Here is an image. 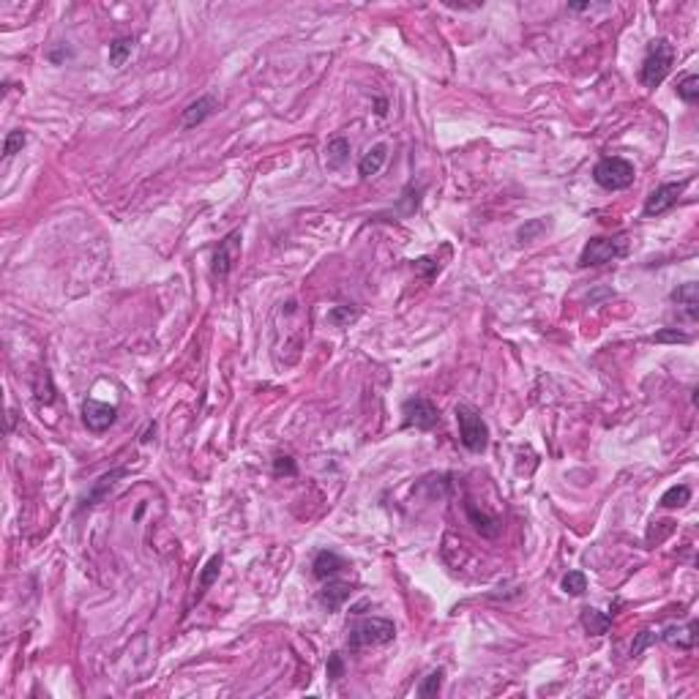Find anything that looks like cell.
Instances as JSON below:
<instances>
[{"label":"cell","mask_w":699,"mask_h":699,"mask_svg":"<svg viewBox=\"0 0 699 699\" xmlns=\"http://www.w3.org/2000/svg\"><path fill=\"white\" fill-rule=\"evenodd\" d=\"M396 637V625L386 618H363L347 628V648L361 650V648H377L388 645Z\"/></svg>","instance_id":"6da1fadb"},{"label":"cell","mask_w":699,"mask_h":699,"mask_svg":"<svg viewBox=\"0 0 699 699\" xmlns=\"http://www.w3.org/2000/svg\"><path fill=\"white\" fill-rule=\"evenodd\" d=\"M675 63V47L669 44L667 39H655L648 47V55L639 66V82L645 88H658L664 79H667L669 69Z\"/></svg>","instance_id":"7a4b0ae2"},{"label":"cell","mask_w":699,"mask_h":699,"mask_svg":"<svg viewBox=\"0 0 699 699\" xmlns=\"http://www.w3.org/2000/svg\"><path fill=\"white\" fill-rule=\"evenodd\" d=\"M456 423H459V440L470 453H483L489 446V426L481 418V413L473 407V404H456L453 410Z\"/></svg>","instance_id":"3957f363"},{"label":"cell","mask_w":699,"mask_h":699,"mask_svg":"<svg viewBox=\"0 0 699 699\" xmlns=\"http://www.w3.org/2000/svg\"><path fill=\"white\" fill-rule=\"evenodd\" d=\"M637 178V170L628 159H620V156H604L595 167H593V181L598 183L606 191H620V188H628Z\"/></svg>","instance_id":"277c9868"},{"label":"cell","mask_w":699,"mask_h":699,"mask_svg":"<svg viewBox=\"0 0 699 699\" xmlns=\"http://www.w3.org/2000/svg\"><path fill=\"white\" fill-rule=\"evenodd\" d=\"M628 251V235L620 233L615 238H590L585 243V249L579 254V265L582 268H595V265H606L612 260H620Z\"/></svg>","instance_id":"5b68a950"},{"label":"cell","mask_w":699,"mask_h":699,"mask_svg":"<svg viewBox=\"0 0 699 699\" xmlns=\"http://www.w3.org/2000/svg\"><path fill=\"white\" fill-rule=\"evenodd\" d=\"M402 416H404V426H416L421 432H432L437 423H440V410L429 399H423V396L407 399L402 404Z\"/></svg>","instance_id":"8992f818"},{"label":"cell","mask_w":699,"mask_h":699,"mask_svg":"<svg viewBox=\"0 0 699 699\" xmlns=\"http://www.w3.org/2000/svg\"><path fill=\"white\" fill-rule=\"evenodd\" d=\"M238 254H241V230H233V233L224 235V238L218 241L216 251H213V257H211V273L218 276V279H224V276L233 271Z\"/></svg>","instance_id":"52a82bcc"},{"label":"cell","mask_w":699,"mask_h":699,"mask_svg":"<svg viewBox=\"0 0 699 699\" xmlns=\"http://www.w3.org/2000/svg\"><path fill=\"white\" fill-rule=\"evenodd\" d=\"M115 418H118V407L115 404L99 402V399H85L82 402V423L96 435L107 432L109 426L115 423Z\"/></svg>","instance_id":"ba28073f"},{"label":"cell","mask_w":699,"mask_h":699,"mask_svg":"<svg viewBox=\"0 0 699 699\" xmlns=\"http://www.w3.org/2000/svg\"><path fill=\"white\" fill-rule=\"evenodd\" d=\"M685 186H688V181H680V183H661V186H655L650 194H648L642 213H645V216H658V213L669 211V208L678 202V197L685 191Z\"/></svg>","instance_id":"9c48e42d"},{"label":"cell","mask_w":699,"mask_h":699,"mask_svg":"<svg viewBox=\"0 0 699 699\" xmlns=\"http://www.w3.org/2000/svg\"><path fill=\"white\" fill-rule=\"evenodd\" d=\"M218 109V99L213 94L200 96L197 101H191L186 109H183V118H181V129H194V126L205 124L213 112Z\"/></svg>","instance_id":"30bf717a"},{"label":"cell","mask_w":699,"mask_h":699,"mask_svg":"<svg viewBox=\"0 0 699 699\" xmlns=\"http://www.w3.org/2000/svg\"><path fill=\"white\" fill-rule=\"evenodd\" d=\"M344 568H347V563H344L336 552H331V549L317 552V555H314V563H311V574H314V579H320V582L339 576Z\"/></svg>","instance_id":"8fae6325"},{"label":"cell","mask_w":699,"mask_h":699,"mask_svg":"<svg viewBox=\"0 0 699 699\" xmlns=\"http://www.w3.org/2000/svg\"><path fill=\"white\" fill-rule=\"evenodd\" d=\"M697 620H688L685 625H667L658 637L669 642L672 648H680V650H691L697 645Z\"/></svg>","instance_id":"7c38bea8"},{"label":"cell","mask_w":699,"mask_h":699,"mask_svg":"<svg viewBox=\"0 0 699 699\" xmlns=\"http://www.w3.org/2000/svg\"><path fill=\"white\" fill-rule=\"evenodd\" d=\"M350 582H339L336 576L333 579H326V588L320 590V604L326 606L328 612H336V609H342V604L350 598Z\"/></svg>","instance_id":"4fadbf2b"},{"label":"cell","mask_w":699,"mask_h":699,"mask_svg":"<svg viewBox=\"0 0 699 699\" xmlns=\"http://www.w3.org/2000/svg\"><path fill=\"white\" fill-rule=\"evenodd\" d=\"M388 161V145L386 142H377V145H372L366 154H363V159L358 161V172H361V178H374L377 172L383 170V164Z\"/></svg>","instance_id":"5bb4252c"},{"label":"cell","mask_w":699,"mask_h":699,"mask_svg":"<svg viewBox=\"0 0 699 699\" xmlns=\"http://www.w3.org/2000/svg\"><path fill=\"white\" fill-rule=\"evenodd\" d=\"M672 301L688 314V320L699 317V284L697 281H685L678 290H672Z\"/></svg>","instance_id":"9a60e30c"},{"label":"cell","mask_w":699,"mask_h":699,"mask_svg":"<svg viewBox=\"0 0 699 699\" xmlns=\"http://www.w3.org/2000/svg\"><path fill=\"white\" fill-rule=\"evenodd\" d=\"M579 623H582V628L590 637H604L606 631L612 628V615H606L601 609H593V606H585L582 615H579Z\"/></svg>","instance_id":"2e32d148"},{"label":"cell","mask_w":699,"mask_h":699,"mask_svg":"<svg viewBox=\"0 0 699 699\" xmlns=\"http://www.w3.org/2000/svg\"><path fill=\"white\" fill-rule=\"evenodd\" d=\"M347 161H350V140L347 137H333L326 148L328 170H342Z\"/></svg>","instance_id":"e0dca14e"},{"label":"cell","mask_w":699,"mask_h":699,"mask_svg":"<svg viewBox=\"0 0 699 699\" xmlns=\"http://www.w3.org/2000/svg\"><path fill=\"white\" fill-rule=\"evenodd\" d=\"M131 52H134V39H115L109 44V66L124 69L126 61L131 58Z\"/></svg>","instance_id":"ac0fdd59"},{"label":"cell","mask_w":699,"mask_h":699,"mask_svg":"<svg viewBox=\"0 0 699 699\" xmlns=\"http://www.w3.org/2000/svg\"><path fill=\"white\" fill-rule=\"evenodd\" d=\"M124 476H126L124 467H121V470H112V473H107V476H101V478H99V483L91 489V495H88V500H85V506H88V508H91V506H96V500L104 498V492H107V489H112V486H115V481H118V478H124Z\"/></svg>","instance_id":"d6986e66"},{"label":"cell","mask_w":699,"mask_h":699,"mask_svg":"<svg viewBox=\"0 0 699 699\" xmlns=\"http://www.w3.org/2000/svg\"><path fill=\"white\" fill-rule=\"evenodd\" d=\"M443 678H446V669H440V667L432 669V672H429V675L421 680V685H418V691H416V694H418L421 699L437 697V691L443 688Z\"/></svg>","instance_id":"ffe728a7"},{"label":"cell","mask_w":699,"mask_h":699,"mask_svg":"<svg viewBox=\"0 0 699 699\" xmlns=\"http://www.w3.org/2000/svg\"><path fill=\"white\" fill-rule=\"evenodd\" d=\"M560 588H563V593H565V595H574V598H579V595H585V590H588V576L582 574V571H568V574L563 576Z\"/></svg>","instance_id":"44dd1931"},{"label":"cell","mask_w":699,"mask_h":699,"mask_svg":"<svg viewBox=\"0 0 699 699\" xmlns=\"http://www.w3.org/2000/svg\"><path fill=\"white\" fill-rule=\"evenodd\" d=\"M691 500V489L685 483H678V486H669L667 492L661 495V506L664 508H680Z\"/></svg>","instance_id":"7402d4cb"},{"label":"cell","mask_w":699,"mask_h":699,"mask_svg":"<svg viewBox=\"0 0 699 699\" xmlns=\"http://www.w3.org/2000/svg\"><path fill=\"white\" fill-rule=\"evenodd\" d=\"M358 317H361V311L356 306H333V309L328 311V326H336V328H347L350 323H356Z\"/></svg>","instance_id":"603a6c76"},{"label":"cell","mask_w":699,"mask_h":699,"mask_svg":"<svg viewBox=\"0 0 699 699\" xmlns=\"http://www.w3.org/2000/svg\"><path fill=\"white\" fill-rule=\"evenodd\" d=\"M678 99L685 104H697L699 101V77L697 74H685L678 82Z\"/></svg>","instance_id":"cb8c5ba5"},{"label":"cell","mask_w":699,"mask_h":699,"mask_svg":"<svg viewBox=\"0 0 699 699\" xmlns=\"http://www.w3.org/2000/svg\"><path fill=\"white\" fill-rule=\"evenodd\" d=\"M218 571H221V555H213V558L205 563V568H202L200 585H197V598H200L202 593H205L211 585H213V582H216Z\"/></svg>","instance_id":"d4e9b609"},{"label":"cell","mask_w":699,"mask_h":699,"mask_svg":"<svg viewBox=\"0 0 699 699\" xmlns=\"http://www.w3.org/2000/svg\"><path fill=\"white\" fill-rule=\"evenodd\" d=\"M25 142H28V134H25L22 129H11V131L6 134V140H3V156H6V159L16 156L22 148H25Z\"/></svg>","instance_id":"484cf974"},{"label":"cell","mask_w":699,"mask_h":699,"mask_svg":"<svg viewBox=\"0 0 699 699\" xmlns=\"http://www.w3.org/2000/svg\"><path fill=\"white\" fill-rule=\"evenodd\" d=\"M467 513H470V519H473L476 530H481L483 535H498V533H500L498 519H492V516H486V513H481V516H478V511H476L473 506H467Z\"/></svg>","instance_id":"4316f807"},{"label":"cell","mask_w":699,"mask_h":699,"mask_svg":"<svg viewBox=\"0 0 699 699\" xmlns=\"http://www.w3.org/2000/svg\"><path fill=\"white\" fill-rule=\"evenodd\" d=\"M296 473H298V467H296V459H293V456H284V453H279V456L273 459V476H276V478H281V476L293 478Z\"/></svg>","instance_id":"83f0119b"},{"label":"cell","mask_w":699,"mask_h":699,"mask_svg":"<svg viewBox=\"0 0 699 699\" xmlns=\"http://www.w3.org/2000/svg\"><path fill=\"white\" fill-rule=\"evenodd\" d=\"M658 639V634L655 631H650V628H645V631H639L637 634V639H634V645H631V658H637V655H642V650H648L650 648L653 642Z\"/></svg>","instance_id":"f1b7e54d"},{"label":"cell","mask_w":699,"mask_h":699,"mask_svg":"<svg viewBox=\"0 0 699 699\" xmlns=\"http://www.w3.org/2000/svg\"><path fill=\"white\" fill-rule=\"evenodd\" d=\"M326 669H328V680H331V683H339V680L344 678V658L339 655V653H331V655H328Z\"/></svg>","instance_id":"f546056e"},{"label":"cell","mask_w":699,"mask_h":699,"mask_svg":"<svg viewBox=\"0 0 699 699\" xmlns=\"http://www.w3.org/2000/svg\"><path fill=\"white\" fill-rule=\"evenodd\" d=\"M653 342H672V344H685L691 342V336L683 333V331H678V328H664V331H658L655 336H653Z\"/></svg>","instance_id":"4dcf8cb0"},{"label":"cell","mask_w":699,"mask_h":699,"mask_svg":"<svg viewBox=\"0 0 699 699\" xmlns=\"http://www.w3.org/2000/svg\"><path fill=\"white\" fill-rule=\"evenodd\" d=\"M416 268H418V271H423L426 276H432V273H435V271H437V265L432 263L429 257H421V260H416Z\"/></svg>","instance_id":"1f68e13d"},{"label":"cell","mask_w":699,"mask_h":699,"mask_svg":"<svg viewBox=\"0 0 699 699\" xmlns=\"http://www.w3.org/2000/svg\"><path fill=\"white\" fill-rule=\"evenodd\" d=\"M593 9H595L593 3H571L568 6V11H593Z\"/></svg>","instance_id":"d6a6232c"},{"label":"cell","mask_w":699,"mask_h":699,"mask_svg":"<svg viewBox=\"0 0 699 699\" xmlns=\"http://www.w3.org/2000/svg\"><path fill=\"white\" fill-rule=\"evenodd\" d=\"M388 109H386V101L383 99H377V115H386Z\"/></svg>","instance_id":"836d02e7"}]
</instances>
